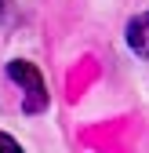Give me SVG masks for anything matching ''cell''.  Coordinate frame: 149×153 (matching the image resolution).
I'll use <instances>...</instances> for the list:
<instances>
[{"label": "cell", "mask_w": 149, "mask_h": 153, "mask_svg": "<svg viewBox=\"0 0 149 153\" xmlns=\"http://www.w3.org/2000/svg\"><path fill=\"white\" fill-rule=\"evenodd\" d=\"M127 48L142 59H149V11L135 15L131 22H127Z\"/></svg>", "instance_id": "obj_2"}, {"label": "cell", "mask_w": 149, "mask_h": 153, "mask_svg": "<svg viewBox=\"0 0 149 153\" xmlns=\"http://www.w3.org/2000/svg\"><path fill=\"white\" fill-rule=\"evenodd\" d=\"M0 153H22V146H18V142L7 135V131H4V128H0Z\"/></svg>", "instance_id": "obj_3"}, {"label": "cell", "mask_w": 149, "mask_h": 153, "mask_svg": "<svg viewBox=\"0 0 149 153\" xmlns=\"http://www.w3.org/2000/svg\"><path fill=\"white\" fill-rule=\"evenodd\" d=\"M7 76L18 84V91H22V109L29 113V117H36V113H44V109L51 106L47 80H44V73L36 69L33 62H26V59L7 62Z\"/></svg>", "instance_id": "obj_1"}, {"label": "cell", "mask_w": 149, "mask_h": 153, "mask_svg": "<svg viewBox=\"0 0 149 153\" xmlns=\"http://www.w3.org/2000/svg\"><path fill=\"white\" fill-rule=\"evenodd\" d=\"M7 4H11V0H0V15H4V11H7Z\"/></svg>", "instance_id": "obj_4"}]
</instances>
